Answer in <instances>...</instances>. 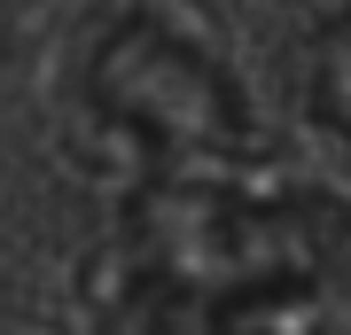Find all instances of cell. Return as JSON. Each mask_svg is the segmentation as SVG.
I'll use <instances>...</instances> for the list:
<instances>
[{"label": "cell", "mask_w": 351, "mask_h": 335, "mask_svg": "<svg viewBox=\"0 0 351 335\" xmlns=\"http://www.w3.org/2000/svg\"><path fill=\"white\" fill-rule=\"evenodd\" d=\"M86 94L101 125H117L133 149L156 156V172H219L258 140L250 101L219 62V47L164 8H133L125 24L101 32Z\"/></svg>", "instance_id": "1"}, {"label": "cell", "mask_w": 351, "mask_h": 335, "mask_svg": "<svg viewBox=\"0 0 351 335\" xmlns=\"http://www.w3.org/2000/svg\"><path fill=\"white\" fill-rule=\"evenodd\" d=\"M313 110L328 117V133L351 149V8L320 32V55H313Z\"/></svg>", "instance_id": "2"}]
</instances>
